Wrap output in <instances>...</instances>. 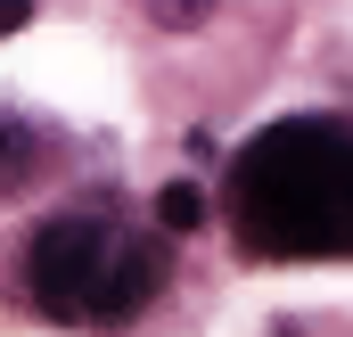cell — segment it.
Returning a JSON list of instances; mask_svg holds the SVG:
<instances>
[{
	"instance_id": "cell-2",
	"label": "cell",
	"mask_w": 353,
	"mask_h": 337,
	"mask_svg": "<svg viewBox=\"0 0 353 337\" xmlns=\"http://www.w3.org/2000/svg\"><path fill=\"white\" fill-rule=\"evenodd\" d=\"M33 296L58 321H132L148 305V288L165 280V255L148 239H123L90 214H58L33 231Z\"/></svg>"
},
{
	"instance_id": "cell-3",
	"label": "cell",
	"mask_w": 353,
	"mask_h": 337,
	"mask_svg": "<svg viewBox=\"0 0 353 337\" xmlns=\"http://www.w3.org/2000/svg\"><path fill=\"white\" fill-rule=\"evenodd\" d=\"M157 222L165 231H205V189L197 181H165L157 189Z\"/></svg>"
},
{
	"instance_id": "cell-5",
	"label": "cell",
	"mask_w": 353,
	"mask_h": 337,
	"mask_svg": "<svg viewBox=\"0 0 353 337\" xmlns=\"http://www.w3.org/2000/svg\"><path fill=\"white\" fill-rule=\"evenodd\" d=\"M25 165H33V132H25L17 115H0V189H8Z\"/></svg>"
},
{
	"instance_id": "cell-6",
	"label": "cell",
	"mask_w": 353,
	"mask_h": 337,
	"mask_svg": "<svg viewBox=\"0 0 353 337\" xmlns=\"http://www.w3.org/2000/svg\"><path fill=\"white\" fill-rule=\"evenodd\" d=\"M33 25V0H0V33H25Z\"/></svg>"
},
{
	"instance_id": "cell-4",
	"label": "cell",
	"mask_w": 353,
	"mask_h": 337,
	"mask_svg": "<svg viewBox=\"0 0 353 337\" xmlns=\"http://www.w3.org/2000/svg\"><path fill=\"white\" fill-rule=\"evenodd\" d=\"M140 17L165 25V33H197V25L214 17V0H140Z\"/></svg>"
},
{
	"instance_id": "cell-1",
	"label": "cell",
	"mask_w": 353,
	"mask_h": 337,
	"mask_svg": "<svg viewBox=\"0 0 353 337\" xmlns=\"http://www.w3.org/2000/svg\"><path fill=\"white\" fill-rule=\"evenodd\" d=\"M230 222L255 255H353V132L271 124L230 165Z\"/></svg>"
}]
</instances>
